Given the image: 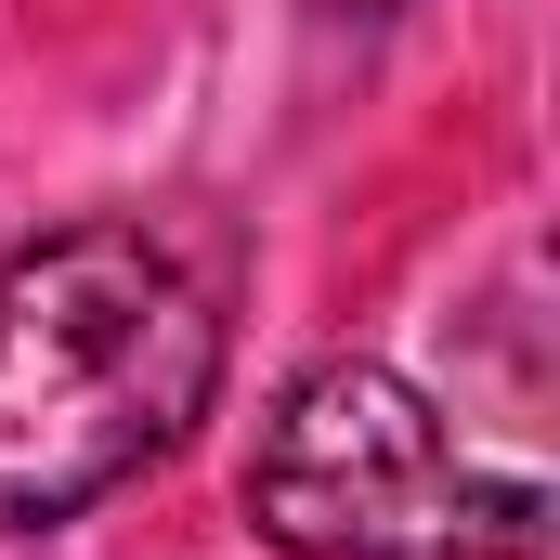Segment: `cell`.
Masks as SVG:
<instances>
[{
    "label": "cell",
    "mask_w": 560,
    "mask_h": 560,
    "mask_svg": "<svg viewBox=\"0 0 560 560\" xmlns=\"http://www.w3.org/2000/svg\"><path fill=\"white\" fill-rule=\"evenodd\" d=\"M222 392V300L143 222H66L0 261V535L143 482Z\"/></svg>",
    "instance_id": "6da1fadb"
},
{
    "label": "cell",
    "mask_w": 560,
    "mask_h": 560,
    "mask_svg": "<svg viewBox=\"0 0 560 560\" xmlns=\"http://www.w3.org/2000/svg\"><path fill=\"white\" fill-rule=\"evenodd\" d=\"M326 13H392V0H326Z\"/></svg>",
    "instance_id": "3957f363"
},
{
    "label": "cell",
    "mask_w": 560,
    "mask_h": 560,
    "mask_svg": "<svg viewBox=\"0 0 560 560\" xmlns=\"http://www.w3.org/2000/svg\"><path fill=\"white\" fill-rule=\"evenodd\" d=\"M248 522L287 560H535L548 495L392 365H313L248 456Z\"/></svg>",
    "instance_id": "7a4b0ae2"
}]
</instances>
